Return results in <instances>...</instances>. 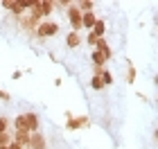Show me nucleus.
Segmentation results:
<instances>
[{
    "mask_svg": "<svg viewBox=\"0 0 158 149\" xmlns=\"http://www.w3.org/2000/svg\"><path fill=\"white\" fill-rule=\"evenodd\" d=\"M34 32H36L39 39H50V36H54V34H59V23H56V20H41Z\"/></svg>",
    "mask_w": 158,
    "mask_h": 149,
    "instance_id": "nucleus-1",
    "label": "nucleus"
},
{
    "mask_svg": "<svg viewBox=\"0 0 158 149\" xmlns=\"http://www.w3.org/2000/svg\"><path fill=\"white\" fill-rule=\"evenodd\" d=\"M68 20H70V25H73V32H79L81 30V11L75 7V2H70V7H68Z\"/></svg>",
    "mask_w": 158,
    "mask_h": 149,
    "instance_id": "nucleus-2",
    "label": "nucleus"
},
{
    "mask_svg": "<svg viewBox=\"0 0 158 149\" xmlns=\"http://www.w3.org/2000/svg\"><path fill=\"white\" fill-rule=\"evenodd\" d=\"M90 124V120L86 118V115H70L68 113V122H66V126L70 131H77V129H84V126H88Z\"/></svg>",
    "mask_w": 158,
    "mask_h": 149,
    "instance_id": "nucleus-3",
    "label": "nucleus"
},
{
    "mask_svg": "<svg viewBox=\"0 0 158 149\" xmlns=\"http://www.w3.org/2000/svg\"><path fill=\"white\" fill-rule=\"evenodd\" d=\"M27 149H48V140H45V136L43 133H32L30 136V147Z\"/></svg>",
    "mask_w": 158,
    "mask_h": 149,
    "instance_id": "nucleus-4",
    "label": "nucleus"
},
{
    "mask_svg": "<svg viewBox=\"0 0 158 149\" xmlns=\"http://www.w3.org/2000/svg\"><path fill=\"white\" fill-rule=\"evenodd\" d=\"M2 7H5V9H9V11L14 14V16H18V18L25 14L23 5H20V0H5V2H2Z\"/></svg>",
    "mask_w": 158,
    "mask_h": 149,
    "instance_id": "nucleus-5",
    "label": "nucleus"
},
{
    "mask_svg": "<svg viewBox=\"0 0 158 149\" xmlns=\"http://www.w3.org/2000/svg\"><path fill=\"white\" fill-rule=\"evenodd\" d=\"M25 115V124H27V131L30 133H36L39 131V115L34 111H30V113H23Z\"/></svg>",
    "mask_w": 158,
    "mask_h": 149,
    "instance_id": "nucleus-6",
    "label": "nucleus"
},
{
    "mask_svg": "<svg viewBox=\"0 0 158 149\" xmlns=\"http://www.w3.org/2000/svg\"><path fill=\"white\" fill-rule=\"evenodd\" d=\"M95 50L104 54V59H106V61H109L111 56H113V50H111V45H109V41H106V36H104V39H97V43H95Z\"/></svg>",
    "mask_w": 158,
    "mask_h": 149,
    "instance_id": "nucleus-7",
    "label": "nucleus"
},
{
    "mask_svg": "<svg viewBox=\"0 0 158 149\" xmlns=\"http://www.w3.org/2000/svg\"><path fill=\"white\" fill-rule=\"evenodd\" d=\"M36 9L41 11V16H50L56 7H54L52 0H36Z\"/></svg>",
    "mask_w": 158,
    "mask_h": 149,
    "instance_id": "nucleus-8",
    "label": "nucleus"
},
{
    "mask_svg": "<svg viewBox=\"0 0 158 149\" xmlns=\"http://www.w3.org/2000/svg\"><path fill=\"white\" fill-rule=\"evenodd\" d=\"M30 136H32V133H27V131H16V133L11 136V140H14L16 145H20L23 149H27V147H30Z\"/></svg>",
    "mask_w": 158,
    "mask_h": 149,
    "instance_id": "nucleus-9",
    "label": "nucleus"
},
{
    "mask_svg": "<svg viewBox=\"0 0 158 149\" xmlns=\"http://www.w3.org/2000/svg\"><path fill=\"white\" fill-rule=\"evenodd\" d=\"M93 36H97V39H104L106 36V20L104 18H97L95 20V25H93V30H90Z\"/></svg>",
    "mask_w": 158,
    "mask_h": 149,
    "instance_id": "nucleus-10",
    "label": "nucleus"
},
{
    "mask_svg": "<svg viewBox=\"0 0 158 149\" xmlns=\"http://www.w3.org/2000/svg\"><path fill=\"white\" fill-rule=\"evenodd\" d=\"M95 20H97V16H95V11H88V14H81V30H93V25H95Z\"/></svg>",
    "mask_w": 158,
    "mask_h": 149,
    "instance_id": "nucleus-11",
    "label": "nucleus"
},
{
    "mask_svg": "<svg viewBox=\"0 0 158 149\" xmlns=\"http://www.w3.org/2000/svg\"><path fill=\"white\" fill-rule=\"evenodd\" d=\"M66 45L68 48H79V45H81V36H79V32H68L66 34Z\"/></svg>",
    "mask_w": 158,
    "mask_h": 149,
    "instance_id": "nucleus-12",
    "label": "nucleus"
},
{
    "mask_svg": "<svg viewBox=\"0 0 158 149\" xmlns=\"http://www.w3.org/2000/svg\"><path fill=\"white\" fill-rule=\"evenodd\" d=\"M81 14H88V11H93V7H95V2H93V0H81V2H77L75 5Z\"/></svg>",
    "mask_w": 158,
    "mask_h": 149,
    "instance_id": "nucleus-13",
    "label": "nucleus"
},
{
    "mask_svg": "<svg viewBox=\"0 0 158 149\" xmlns=\"http://www.w3.org/2000/svg\"><path fill=\"white\" fill-rule=\"evenodd\" d=\"M14 129L16 131H27V124H25V115L20 113V115H16V120H14ZM30 133V131H27Z\"/></svg>",
    "mask_w": 158,
    "mask_h": 149,
    "instance_id": "nucleus-14",
    "label": "nucleus"
},
{
    "mask_svg": "<svg viewBox=\"0 0 158 149\" xmlns=\"http://www.w3.org/2000/svg\"><path fill=\"white\" fill-rule=\"evenodd\" d=\"M95 75H99V79H102V84H104V86H111V84H113V75L109 72V70H99V72H95Z\"/></svg>",
    "mask_w": 158,
    "mask_h": 149,
    "instance_id": "nucleus-15",
    "label": "nucleus"
},
{
    "mask_svg": "<svg viewBox=\"0 0 158 149\" xmlns=\"http://www.w3.org/2000/svg\"><path fill=\"white\" fill-rule=\"evenodd\" d=\"M90 88H93V90H104V88H106L104 84H102V79H99V75H93V77H90Z\"/></svg>",
    "mask_w": 158,
    "mask_h": 149,
    "instance_id": "nucleus-16",
    "label": "nucleus"
},
{
    "mask_svg": "<svg viewBox=\"0 0 158 149\" xmlns=\"http://www.w3.org/2000/svg\"><path fill=\"white\" fill-rule=\"evenodd\" d=\"M135 81V68L129 63V70H127V84H133Z\"/></svg>",
    "mask_w": 158,
    "mask_h": 149,
    "instance_id": "nucleus-17",
    "label": "nucleus"
},
{
    "mask_svg": "<svg viewBox=\"0 0 158 149\" xmlns=\"http://www.w3.org/2000/svg\"><path fill=\"white\" fill-rule=\"evenodd\" d=\"M7 129H9V120L5 115H0V133H7Z\"/></svg>",
    "mask_w": 158,
    "mask_h": 149,
    "instance_id": "nucleus-18",
    "label": "nucleus"
},
{
    "mask_svg": "<svg viewBox=\"0 0 158 149\" xmlns=\"http://www.w3.org/2000/svg\"><path fill=\"white\" fill-rule=\"evenodd\" d=\"M9 99H11V95L7 93V90H2V88H0V102H9Z\"/></svg>",
    "mask_w": 158,
    "mask_h": 149,
    "instance_id": "nucleus-19",
    "label": "nucleus"
},
{
    "mask_svg": "<svg viewBox=\"0 0 158 149\" xmlns=\"http://www.w3.org/2000/svg\"><path fill=\"white\" fill-rule=\"evenodd\" d=\"M86 43H88V45H95V43H97V36H93V34L88 32V36H86Z\"/></svg>",
    "mask_w": 158,
    "mask_h": 149,
    "instance_id": "nucleus-20",
    "label": "nucleus"
},
{
    "mask_svg": "<svg viewBox=\"0 0 158 149\" xmlns=\"http://www.w3.org/2000/svg\"><path fill=\"white\" fill-rule=\"evenodd\" d=\"M7 149H23V147H20V145H16V143H14V140H11V143L7 145Z\"/></svg>",
    "mask_w": 158,
    "mask_h": 149,
    "instance_id": "nucleus-21",
    "label": "nucleus"
},
{
    "mask_svg": "<svg viewBox=\"0 0 158 149\" xmlns=\"http://www.w3.org/2000/svg\"><path fill=\"white\" fill-rule=\"evenodd\" d=\"M0 149H7V147H0Z\"/></svg>",
    "mask_w": 158,
    "mask_h": 149,
    "instance_id": "nucleus-22",
    "label": "nucleus"
}]
</instances>
